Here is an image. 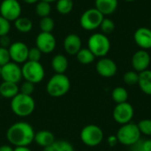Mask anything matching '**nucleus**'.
<instances>
[{"mask_svg":"<svg viewBox=\"0 0 151 151\" xmlns=\"http://www.w3.org/2000/svg\"><path fill=\"white\" fill-rule=\"evenodd\" d=\"M33 127L24 121L12 124L6 131V139L9 143L16 147H28L35 139Z\"/></svg>","mask_w":151,"mask_h":151,"instance_id":"1","label":"nucleus"},{"mask_svg":"<svg viewBox=\"0 0 151 151\" xmlns=\"http://www.w3.org/2000/svg\"><path fill=\"white\" fill-rule=\"evenodd\" d=\"M11 110L18 117L25 118L30 116L35 109V102L32 96L19 93L11 99Z\"/></svg>","mask_w":151,"mask_h":151,"instance_id":"2","label":"nucleus"},{"mask_svg":"<svg viewBox=\"0 0 151 151\" xmlns=\"http://www.w3.org/2000/svg\"><path fill=\"white\" fill-rule=\"evenodd\" d=\"M71 81L65 73H55L46 84V91L51 97H61L68 93Z\"/></svg>","mask_w":151,"mask_h":151,"instance_id":"3","label":"nucleus"},{"mask_svg":"<svg viewBox=\"0 0 151 151\" xmlns=\"http://www.w3.org/2000/svg\"><path fill=\"white\" fill-rule=\"evenodd\" d=\"M116 136L119 143L127 147H132L141 140L142 134L137 124L130 122L122 125L119 128Z\"/></svg>","mask_w":151,"mask_h":151,"instance_id":"4","label":"nucleus"},{"mask_svg":"<svg viewBox=\"0 0 151 151\" xmlns=\"http://www.w3.org/2000/svg\"><path fill=\"white\" fill-rule=\"evenodd\" d=\"M88 48L96 58H104L111 50V42L103 33H95L88 40Z\"/></svg>","mask_w":151,"mask_h":151,"instance_id":"5","label":"nucleus"},{"mask_svg":"<svg viewBox=\"0 0 151 151\" xmlns=\"http://www.w3.org/2000/svg\"><path fill=\"white\" fill-rule=\"evenodd\" d=\"M22 78L34 84L40 83L45 76V71L40 62L27 61L21 66Z\"/></svg>","mask_w":151,"mask_h":151,"instance_id":"6","label":"nucleus"},{"mask_svg":"<svg viewBox=\"0 0 151 151\" xmlns=\"http://www.w3.org/2000/svg\"><path fill=\"white\" fill-rule=\"evenodd\" d=\"M81 140L84 145L88 147H96L104 141V132L101 127L96 125L90 124L85 126L81 131Z\"/></svg>","mask_w":151,"mask_h":151,"instance_id":"7","label":"nucleus"},{"mask_svg":"<svg viewBox=\"0 0 151 151\" xmlns=\"http://www.w3.org/2000/svg\"><path fill=\"white\" fill-rule=\"evenodd\" d=\"M104 16L95 7L86 10L80 18V25L86 31H94L100 27Z\"/></svg>","mask_w":151,"mask_h":151,"instance_id":"8","label":"nucleus"},{"mask_svg":"<svg viewBox=\"0 0 151 151\" xmlns=\"http://www.w3.org/2000/svg\"><path fill=\"white\" fill-rule=\"evenodd\" d=\"M134 115V110L131 104L125 102L118 104L113 109V119L120 126L132 122Z\"/></svg>","mask_w":151,"mask_h":151,"instance_id":"9","label":"nucleus"},{"mask_svg":"<svg viewBox=\"0 0 151 151\" xmlns=\"http://www.w3.org/2000/svg\"><path fill=\"white\" fill-rule=\"evenodd\" d=\"M21 11L19 0H3L0 4V15L10 22L19 18Z\"/></svg>","mask_w":151,"mask_h":151,"instance_id":"10","label":"nucleus"},{"mask_svg":"<svg viewBox=\"0 0 151 151\" xmlns=\"http://www.w3.org/2000/svg\"><path fill=\"white\" fill-rule=\"evenodd\" d=\"M11 60L16 64H24L28 59V51L29 48L27 45L22 42L17 41L12 42L8 48Z\"/></svg>","mask_w":151,"mask_h":151,"instance_id":"11","label":"nucleus"},{"mask_svg":"<svg viewBox=\"0 0 151 151\" xmlns=\"http://www.w3.org/2000/svg\"><path fill=\"white\" fill-rule=\"evenodd\" d=\"M35 45L42 54H50L56 49L57 41L52 33L40 32L35 38Z\"/></svg>","mask_w":151,"mask_h":151,"instance_id":"12","label":"nucleus"},{"mask_svg":"<svg viewBox=\"0 0 151 151\" xmlns=\"http://www.w3.org/2000/svg\"><path fill=\"white\" fill-rule=\"evenodd\" d=\"M0 77L2 78L3 81H9L18 84L22 79L21 67L19 65V64L11 61L2 66Z\"/></svg>","mask_w":151,"mask_h":151,"instance_id":"13","label":"nucleus"},{"mask_svg":"<svg viewBox=\"0 0 151 151\" xmlns=\"http://www.w3.org/2000/svg\"><path fill=\"white\" fill-rule=\"evenodd\" d=\"M96 73L104 78L113 77L118 71L117 64L109 58H101L96 65Z\"/></svg>","mask_w":151,"mask_h":151,"instance_id":"14","label":"nucleus"},{"mask_svg":"<svg viewBox=\"0 0 151 151\" xmlns=\"http://www.w3.org/2000/svg\"><path fill=\"white\" fill-rule=\"evenodd\" d=\"M151 58L150 53L145 50H139L132 57L131 63L134 71L137 73H142L147 69L150 65Z\"/></svg>","mask_w":151,"mask_h":151,"instance_id":"15","label":"nucleus"},{"mask_svg":"<svg viewBox=\"0 0 151 151\" xmlns=\"http://www.w3.org/2000/svg\"><path fill=\"white\" fill-rule=\"evenodd\" d=\"M134 40L142 50L151 49V29L146 27L137 28L134 34Z\"/></svg>","mask_w":151,"mask_h":151,"instance_id":"16","label":"nucleus"},{"mask_svg":"<svg viewBox=\"0 0 151 151\" xmlns=\"http://www.w3.org/2000/svg\"><path fill=\"white\" fill-rule=\"evenodd\" d=\"M82 42L81 37L76 34H69L67 35L63 42V46L65 51L71 56H76V54L82 48Z\"/></svg>","mask_w":151,"mask_h":151,"instance_id":"17","label":"nucleus"},{"mask_svg":"<svg viewBox=\"0 0 151 151\" xmlns=\"http://www.w3.org/2000/svg\"><path fill=\"white\" fill-rule=\"evenodd\" d=\"M119 5V0H95V8L104 16L113 14Z\"/></svg>","mask_w":151,"mask_h":151,"instance_id":"18","label":"nucleus"},{"mask_svg":"<svg viewBox=\"0 0 151 151\" xmlns=\"http://www.w3.org/2000/svg\"><path fill=\"white\" fill-rule=\"evenodd\" d=\"M56 140H55L54 134L48 130L38 131L37 133H35V139H34V142L39 147H42L43 149L50 146V144H52Z\"/></svg>","mask_w":151,"mask_h":151,"instance_id":"19","label":"nucleus"},{"mask_svg":"<svg viewBox=\"0 0 151 151\" xmlns=\"http://www.w3.org/2000/svg\"><path fill=\"white\" fill-rule=\"evenodd\" d=\"M19 93L18 84L9 81H3L0 84V96L4 98L12 99Z\"/></svg>","mask_w":151,"mask_h":151,"instance_id":"20","label":"nucleus"},{"mask_svg":"<svg viewBox=\"0 0 151 151\" xmlns=\"http://www.w3.org/2000/svg\"><path fill=\"white\" fill-rule=\"evenodd\" d=\"M138 86L145 95L151 96V70L147 69L139 73Z\"/></svg>","mask_w":151,"mask_h":151,"instance_id":"21","label":"nucleus"},{"mask_svg":"<svg viewBox=\"0 0 151 151\" xmlns=\"http://www.w3.org/2000/svg\"><path fill=\"white\" fill-rule=\"evenodd\" d=\"M51 67L55 73H65L68 68L67 58L63 54H57L51 60Z\"/></svg>","mask_w":151,"mask_h":151,"instance_id":"22","label":"nucleus"},{"mask_svg":"<svg viewBox=\"0 0 151 151\" xmlns=\"http://www.w3.org/2000/svg\"><path fill=\"white\" fill-rule=\"evenodd\" d=\"M14 26L15 28L19 32V33H28L32 30L33 28V22L29 18L27 17H19L14 21Z\"/></svg>","mask_w":151,"mask_h":151,"instance_id":"23","label":"nucleus"},{"mask_svg":"<svg viewBox=\"0 0 151 151\" xmlns=\"http://www.w3.org/2000/svg\"><path fill=\"white\" fill-rule=\"evenodd\" d=\"M76 58L81 65H89L95 61L96 57L88 48H81L76 54Z\"/></svg>","mask_w":151,"mask_h":151,"instance_id":"24","label":"nucleus"},{"mask_svg":"<svg viewBox=\"0 0 151 151\" xmlns=\"http://www.w3.org/2000/svg\"><path fill=\"white\" fill-rule=\"evenodd\" d=\"M43 151H74L73 146L66 141H55Z\"/></svg>","mask_w":151,"mask_h":151,"instance_id":"25","label":"nucleus"},{"mask_svg":"<svg viewBox=\"0 0 151 151\" xmlns=\"http://www.w3.org/2000/svg\"><path fill=\"white\" fill-rule=\"evenodd\" d=\"M111 98L116 104L127 102L128 92L123 87H116L111 92Z\"/></svg>","mask_w":151,"mask_h":151,"instance_id":"26","label":"nucleus"},{"mask_svg":"<svg viewBox=\"0 0 151 151\" xmlns=\"http://www.w3.org/2000/svg\"><path fill=\"white\" fill-rule=\"evenodd\" d=\"M56 9L59 14L67 15L73 9V0H58L56 2Z\"/></svg>","mask_w":151,"mask_h":151,"instance_id":"27","label":"nucleus"},{"mask_svg":"<svg viewBox=\"0 0 151 151\" xmlns=\"http://www.w3.org/2000/svg\"><path fill=\"white\" fill-rule=\"evenodd\" d=\"M35 13L37 14V16H39L40 18L48 17V16H50V14L51 12V5L50 3L40 0L39 2H37L35 4Z\"/></svg>","mask_w":151,"mask_h":151,"instance_id":"28","label":"nucleus"},{"mask_svg":"<svg viewBox=\"0 0 151 151\" xmlns=\"http://www.w3.org/2000/svg\"><path fill=\"white\" fill-rule=\"evenodd\" d=\"M54 27H55V22L51 17L48 16V17L41 18V20L39 22V28L41 32L51 33L54 29Z\"/></svg>","mask_w":151,"mask_h":151,"instance_id":"29","label":"nucleus"},{"mask_svg":"<svg viewBox=\"0 0 151 151\" xmlns=\"http://www.w3.org/2000/svg\"><path fill=\"white\" fill-rule=\"evenodd\" d=\"M115 27H116L115 23L112 19H111L109 18H104L100 25V29L103 34L107 35L111 34L114 31Z\"/></svg>","mask_w":151,"mask_h":151,"instance_id":"30","label":"nucleus"},{"mask_svg":"<svg viewBox=\"0 0 151 151\" xmlns=\"http://www.w3.org/2000/svg\"><path fill=\"white\" fill-rule=\"evenodd\" d=\"M123 80H124V82L129 86L136 85V84H138V81H139V73H137L134 70L127 71L124 74Z\"/></svg>","mask_w":151,"mask_h":151,"instance_id":"31","label":"nucleus"},{"mask_svg":"<svg viewBox=\"0 0 151 151\" xmlns=\"http://www.w3.org/2000/svg\"><path fill=\"white\" fill-rule=\"evenodd\" d=\"M137 126L142 134H144L146 136H151V119H142L139 121Z\"/></svg>","mask_w":151,"mask_h":151,"instance_id":"32","label":"nucleus"},{"mask_svg":"<svg viewBox=\"0 0 151 151\" xmlns=\"http://www.w3.org/2000/svg\"><path fill=\"white\" fill-rule=\"evenodd\" d=\"M131 148L132 151H151V139L140 140Z\"/></svg>","mask_w":151,"mask_h":151,"instance_id":"33","label":"nucleus"},{"mask_svg":"<svg viewBox=\"0 0 151 151\" xmlns=\"http://www.w3.org/2000/svg\"><path fill=\"white\" fill-rule=\"evenodd\" d=\"M42 53L37 47H33L29 49L28 51V61H34V62H40L42 58Z\"/></svg>","mask_w":151,"mask_h":151,"instance_id":"34","label":"nucleus"},{"mask_svg":"<svg viewBox=\"0 0 151 151\" xmlns=\"http://www.w3.org/2000/svg\"><path fill=\"white\" fill-rule=\"evenodd\" d=\"M34 91H35V84L27 81H25L21 84L20 88H19V93L27 95V96H32Z\"/></svg>","mask_w":151,"mask_h":151,"instance_id":"35","label":"nucleus"},{"mask_svg":"<svg viewBox=\"0 0 151 151\" xmlns=\"http://www.w3.org/2000/svg\"><path fill=\"white\" fill-rule=\"evenodd\" d=\"M11 30V22L0 15V36L6 35Z\"/></svg>","mask_w":151,"mask_h":151,"instance_id":"36","label":"nucleus"},{"mask_svg":"<svg viewBox=\"0 0 151 151\" xmlns=\"http://www.w3.org/2000/svg\"><path fill=\"white\" fill-rule=\"evenodd\" d=\"M9 62H11L9 50L7 48L0 47V66H4Z\"/></svg>","mask_w":151,"mask_h":151,"instance_id":"37","label":"nucleus"},{"mask_svg":"<svg viewBox=\"0 0 151 151\" xmlns=\"http://www.w3.org/2000/svg\"><path fill=\"white\" fill-rule=\"evenodd\" d=\"M11 44H12V41H11V38L8 36V35L0 36V47L8 49Z\"/></svg>","mask_w":151,"mask_h":151,"instance_id":"38","label":"nucleus"},{"mask_svg":"<svg viewBox=\"0 0 151 151\" xmlns=\"http://www.w3.org/2000/svg\"><path fill=\"white\" fill-rule=\"evenodd\" d=\"M108 144L111 146V147H114L117 145V143L119 142H118V139H117V136L116 135H111L108 138Z\"/></svg>","mask_w":151,"mask_h":151,"instance_id":"39","label":"nucleus"},{"mask_svg":"<svg viewBox=\"0 0 151 151\" xmlns=\"http://www.w3.org/2000/svg\"><path fill=\"white\" fill-rule=\"evenodd\" d=\"M13 148L11 145H0V151H13Z\"/></svg>","mask_w":151,"mask_h":151,"instance_id":"40","label":"nucleus"},{"mask_svg":"<svg viewBox=\"0 0 151 151\" xmlns=\"http://www.w3.org/2000/svg\"><path fill=\"white\" fill-rule=\"evenodd\" d=\"M13 151H31V150L28 147H16Z\"/></svg>","mask_w":151,"mask_h":151,"instance_id":"41","label":"nucleus"},{"mask_svg":"<svg viewBox=\"0 0 151 151\" xmlns=\"http://www.w3.org/2000/svg\"><path fill=\"white\" fill-rule=\"evenodd\" d=\"M21 1L24 2L25 4H35L40 0H21Z\"/></svg>","mask_w":151,"mask_h":151,"instance_id":"42","label":"nucleus"},{"mask_svg":"<svg viewBox=\"0 0 151 151\" xmlns=\"http://www.w3.org/2000/svg\"><path fill=\"white\" fill-rule=\"evenodd\" d=\"M42 1H44V2H47V3H50V4H51V3L57 2L58 0H42Z\"/></svg>","mask_w":151,"mask_h":151,"instance_id":"43","label":"nucleus"},{"mask_svg":"<svg viewBox=\"0 0 151 151\" xmlns=\"http://www.w3.org/2000/svg\"><path fill=\"white\" fill-rule=\"evenodd\" d=\"M126 2H128V3H131V2H134V1H135V0H125Z\"/></svg>","mask_w":151,"mask_h":151,"instance_id":"44","label":"nucleus"},{"mask_svg":"<svg viewBox=\"0 0 151 151\" xmlns=\"http://www.w3.org/2000/svg\"><path fill=\"white\" fill-rule=\"evenodd\" d=\"M1 71H2V66H0V76H1Z\"/></svg>","mask_w":151,"mask_h":151,"instance_id":"45","label":"nucleus"}]
</instances>
